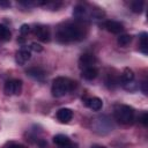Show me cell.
<instances>
[{"label": "cell", "instance_id": "9", "mask_svg": "<svg viewBox=\"0 0 148 148\" xmlns=\"http://www.w3.org/2000/svg\"><path fill=\"white\" fill-rule=\"evenodd\" d=\"M30 57H31V52H30V50L23 47V49L18 50V51L16 52V54H15L16 64L22 66V65H24V64L30 59Z\"/></svg>", "mask_w": 148, "mask_h": 148}, {"label": "cell", "instance_id": "22", "mask_svg": "<svg viewBox=\"0 0 148 148\" xmlns=\"http://www.w3.org/2000/svg\"><path fill=\"white\" fill-rule=\"evenodd\" d=\"M140 88H141V90H142V92H143L145 95H147V94H148V89H147V81H143V82L140 84Z\"/></svg>", "mask_w": 148, "mask_h": 148}, {"label": "cell", "instance_id": "4", "mask_svg": "<svg viewBox=\"0 0 148 148\" xmlns=\"http://www.w3.org/2000/svg\"><path fill=\"white\" fill-rule=\"evenodd\" d=\"M5 94L7 96H12V95H20L22 91V81L18 79H12L8 80L5 83L3 87Z\"/></svg>", "mask_w": 148, "mask_h": 148}, {"label": "cell", "instance_id": "3", "mask_svg": "<svg viewBox=\"0 0 148 148\" xmlns=\"http://www.w3.org/2000/svg\"><path fill=\"white\" fill-rule=\"evenodd\" d=\"M114 117L120 124H132L134 120V110L130 105H118L114 109Z\"/></svg>", "mask_w": 148, "mask_h": 148}, {"label": "cell", "instance_id": "5", "mask_svg": "<svg viewBox=\"0 0 148 148\" xmlns=\"http://www.w3.org/2000/svg\"><path fill=\"white\" fill-rule=\"evenodd\" d=\"M34 34L37 36V38L39 39V40H42V42H50V37H51V35H50V30H49V28L46 27V25H43V24H37V25H35L34 27Z\"/></svg>", "mask_w": 148, "mask_h": 148}, {"label": "cell", "instance_id": "1", "mask_svg": "<svg viewBox=\"0 0 148 148\" xmlns=\"http://www.w3.org/2000/svg\"><path fill=\"white\" fill-rule=\"evenodd\" d=\"M86 36L84 28L80 23L67 22L57 30V39L60 43H72L83 39Z\"/></svg>", "mask_w": 148, "mask_h": 148}, {"label": "cell", "instance_id": "2", "mask_svg": "<svg viewBox=\"0 0 148 148\" xmlns=\"http://www.w3.org/2000/svg\"><path fill=\"white\" fill-rule=\"evenodd\" d=\"M74 87H75V82L74 81H72L68 77L59 76V77H56L53 80L51 92H52V95L54 97H62L67 92L72 91Z\"/></svg>", "mask_w": 148, "mask_h": 148}, {"label": "cell", "instance_id": "10", "mask_svg": "<svg viewBox=\"0 0 148 148\" xmlns=\"http://www.w3.org/2000/svg\"><path fill=\"white\" fill-rule=\"evenodd\" d=\"M25 73H27V75H29L30 77H32L37 81H44V79H45V72L40 67H30L25 71Z\"/></svg>", "mask_w": 148, "mask_h": 148}, {"label": "cell", "instance_id": "17", "mask_svg": "<svg viewBox=\"0 0 148 148\" xmlns=\"http://www.w3.org/2000/svg\"><path fill=\"white\" fill-rule=\"evenodd\" d=\"M117 42H118V44L120 46H127L132 42V36L131 35H127V34L119 35V37L117 38Z\"/></svg>", "mask_w": 148, "mask_h": 148}, {"label": "cell", "instance_id": "13", "mask_svg": "<svg viewBox=\"0 0 148 148\" xmlns=\"http://www.w3.org/2000/svg\"><path fill=\"white\" fill-rule=\"evenodd\" d=\"M53 142H54L57 146L64 148V147H66L67 145H69L72 141H71V139H69L67 135H65V134H57V135L53 136Z\"/></svg>", "mask_w": 148, "mask_h": 148}, {"label": "cell", "instance_id": "16", "mask_svg": "<svg viewBox=\"0 0 148 148\" xmlns=\"http://www.w3.org/2000/svg\"><path fill=\"white\" fill-rule=\"evenodd\" d=\"M10 37H12L10 30H9L6 25L0 24V40H2V42H8V40H10Z\"/></svg>", "mask_w": 148, "mask_h": 148}, {"label": "cell", "instance_id": "24", "mask_svg": "<svg viewBox=\"0 0 148 148\" xmlns=\"http://www.w3.org/2000/svg\"><path fill=\"white\" fill-rule=\"evenodd\" d=\"M64 148H79V147H77V145H76V143L71 142L69 145H67V146H66V147H64Z\"/></svg>", "mask_w": 148, "mask_h": 148}, {"label": "cell", "instance_id": "18", "mask_svg": "<svg viewBox=\"0 0 148 148\" xmlns=\"http://www.w3.org/2000/svg\"><path fill=\"white\" fill-rule=\"evenodd\" d=\"M143 5H145L143 1H139V0L132 1V2L130 3L131 9H132V12H134V13H141L142 9H143Z\"/></svg>", "mask_w": 148, "mask_h": 148}, {"label": "cell", "instance_id": "12", "mask_svg": "<svg viewBox=\"0 0 148 148\" xmlns=\"http://www.w3.org/2000/svg\"><path fill=\"white\" fill-rule=\"evenodd\" d=\"M86 105L92 111H99L103 108V102L98 97H91V98L86 99Z\"/></svg>", "mask_w": 148, "mask_h": 148}, {"label": "cell", "instance_id": "23", "mask_svg": "<svg viewBox=\"0 0 148 148\" xmlns=\"http://www.w3.org/2000/svg\"><path fill=\"white\" fill-rule=\"evenodd\" d=\"M8 148H24V146H22L20 143H10L8 146Z\"/></svg>", "mask_w": 148, "mask_h": 148}, {"label": "cell", "instance_id": "11", "mask_svg": "<svg viewBox=\"0 0 148 148\" xmlns=\"http://www.w3.org/2000/svg\"><path fill=\"white\" fill-rule=\"evenodd\" d=\"M120 81H121V83L124 86H126L128 83H132L134 81V72L128 67L124 68L121 75H120Z\"/></svg>", "mask_w": 148, "mask_h": 148}, {"label": "cell", "instance_id": "6", "mask_svg": "<svg viewBox=\"0 0 148 148\" xmlns=\"http://www.w3.org/2000/svg\"><path fill=\"white\" fill-rule=\"evenodd\" d=\"M96 62V57L92 53H83L79 58V67L81 69H86L89 67H94Z\"/></svg>", "mask_w": 148, "mask_h": 148}, {"label": "cell", "instance_id": "8", "mask_svg": "<svg viewBox=\"0 0 148 148\" xmlns=\"http://www.w3.org/2000/svg\"><path fill=\"white\" fill-rule=\"evenodd\" d=\"M56 117H57V119L60 123L66 124V123H68V121L72 120V118H73V111L71 109H68V108H62V109H59L57 111Z\"/></svg>", "mask_w": 148, "mask_h": 148}, {"label": "cell", "instance_id": "15", "mask_svg": "<svg viewBox=\"0 0 148 148\" xmlns=\"http://www.w3.org/2000/svg\"><path fill=\"white\" fill-rule=\"evenodd\" d=\"M147 32H141L140 35V51L143 54L148 53V37Z\"/></svg>", "mask_w": 148, "mask_h": 148}, {"label": "cell", "instance_id": "7", "mask_svg": "<svg viewBox=\"0 0 148 148\" xmlns=\"http://www.w3.org/2000/svg\"><path fill=\"white\" fill-rule=\"evenodd\" d=\"M104 28H105L109 32L116 34V35L121 34V32L125 30L123 23H120V22H118V21H111V20H110V21H106V22L104 23Z\"/></svg>", "mask_w": 148, "mask_h": 148}, {"label": "cell", "instance_id": "21", "mask_svg": "<svg viewBox=\"0 0 148 148\" xmlns=\"http://www.w3.org/2000/svg\"><path fill=\"white\" fill-rule=\"evenodd\" d=\"M140 121L142 123L143 126H147V125H148V113H147V112H143V113H142V116H141V118H140Z\"/></svg>", "mask_w": 148, "mask_h": 148}, {"label": "cell", "instance_id": "14", "mask_svg": "<svg viewBox=\"0 0 148 148\" xmlns=\"http://www.w3.org/2000/svg\"><path fill=\"white\" fill-rule=\"evenodd\" d=\"M97 75H98V71L95 67H89V68L82 69V72H81V76L84 80H89V81L90 80H94Z\"/></svg>", "mask_w": 148, "mask_h": 148}, {"label": "cell", "instance_id": "20", "mask_svg": "<svg viewBox=\"0 0 148 148\" xmlns=\"http://www.w3.org/2000/svg\"><path fill=\"white\" fill-rule=\"evenodd\" d=\"M30 31H31V27H30L29 24H22L21 28H20V32H21L22 35H27V34H29Z\"/></svg>", "mask_w": 148, "mask_h": 148}, {"label": "cell", "instance_id": "25", "mask_svg": "<svg viewBox=\"0 0 148 148\" xmlns=\"http://www.w3.org/2000/svg\"><path fill=\"white\" fill-rule=\"evenodd\" d=\"M0 6H3V7H9V6H10V2H8V1H0Z\"/></svg>", "mask_w": 148, "mask_h": 148}, {"label": "cell", "instance_id": "19", "mask_svg": "<svg viewBox=\"0 0 148 148\" xmlns=\"http://www.w3.org/2000/svg\"><path fill=\"white\" fill-rule=\"evenodd\" d=\"M30 50H32V51H35V52H42V51H43V46H42L40 44L34 42V43L30 44Z\"/></svg>", "mask_w": 148, "mask_h": 148}, {"label": "cell", "instance_id": "26", "mask_svg": "<svg viewBox=\"0 0 148 148\" xmlns=\"http://www.w3.org/2000/svg\"><path fill=\"white\" fill-rule=\"evenodd\" d=\"M91 148H105V147H103V146H97V145H95V146H92Z\"/></svg>", "mask_w": 148, "mask_h": 148}]
</instances>
